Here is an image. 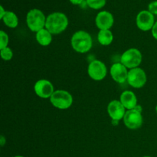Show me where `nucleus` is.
<instances>
[{
    "label": "nucleus",
    "instance_id": "nucleus-16",
    "mask_svg": "<svg viewBox=\"0 0 157 157\" xmlns=\"http://www.w3.org/2000/svg\"><path fill=\"white\" fill-rule=\"evenodd\" d=\"M2 21L6 26L11 29H15L18 25V18L16 14L11 11H6V14L2 18Z\"/></svg>",
    "mask_w": 157,
    "mask_h": 157
},
{
    "label": "nucleus",
    "instance_id": "nucleus-21",
    "mask_svg": "<svg viewBox=\"0 0 157 157\" xmlns=\"http://www.w3.org/2000/svg\"><path fill=\"white\" fill-rule=\"evenodd\" d=\"M148 10L153 15H157V0L152 2L149 4Z\"/></svg>",
    "mask_w": 157,
    "mask_h": 157
},
{
    "label": "nucleus",
    "instance_id": "nucleus-3",
    "mask_svg": "<svg viewBox=\"0 0 157 157\" xmlns=\"http://www.w3.org/2000/svg\"><path fill=\"white\" fill-rule=\"evenodd\" d=\"M46 18L42 11L38 9H31L26 15V23L32 32H38L45 28Z\"/></svg>",
    "mask_w": 157,
    "mask_h": 157
},
{
    "label": "nucleus",
    "instance_id": "nucleus-5",
    "mask_svg": "<svg viewBox=\"0 0 157 157\" xmlns=\"http://www.w3.org/2000/svg\"><path fill=\"white\" fill-rule=\"evenodd\" d=\"M142 53L137 48H130L121 55V62L127 68L133 69L138 67L142 62Z\"/></svg>",
    "mask_w": 157,
    "mask_h": 157
},
{
    "label": "nucleus",
    "instance_id": "nucleus-25",
    "mask_svg": "<svg viewBox=\"0 0 157 157\" xmlns=\"http://www.w3.org/2000/svg\"><path fill=\"white\" fill-rule=\"evenodd\" d=\"M6 139H5V137L3 136H1V140H0V144H1V146L2 147H3L5 144V143H6Z\"/></svg>",
    "mask_w": 157,
    "mask_h": 157
},
{
    "label": "nucleus",
    "instance_id": "nucleus-26",
    "mask_svg": "<svg viewBox=\"0 0 157 157\" xmlns=\"http://www.w3.org/2000/svg\"><path fill=\"white\" fill-rule=\"evenodd\" d=\"M14 157H24V156H14Z\"/></svg>",
    "mask_w": 157,
    "mask_h": 157
},
{
    "label": "nucleus",
    "instance_id": "nucleus-18",
    "mask_svg": "<svg viewBox=\"0 0 157 157\" xmlns=\"http://www.w3.org/2000/svg\"><path fill=\"white\" fill-rule=\"evenodd\" d=\"M106 2L107 0H86V3L88 7H90V9H95V10L101 9L104 7V6L106 5Z\"/></svg>",
    "mask_w": 157,
    "mask_h": 157
},
{
    "label": "nucleus",
    "instance_id": "nucleus-15",
    "mask_svg": "<svg viewBox=\"0 0 157 157\" xmlns=\"http://www.w3.org/2000/svg\"><path fill=\"white\" fill-rule=\"evenodd\" d=\"M35 38H36L37 42L41 46H48L52 41V34L44 28L36 32Z\"/></svg>",
    "mask_w": 157,
    "mask_h": 157
},
{
    "label": "nucleus",
    "instance_id": "nucleus-1",
    "mask_svg": "<svg viewBox=\"0 0 157 157\" xmlns=\"http://www.w3.org/2000/svg\"><path fill=\"white\" fill-rule=\"evenodd\" d=\"M68 26V18L65 14L56 12L50 14L46 18L45 29L52 35L61 33Z\"/></svg>",
    "mask_w": 157,
    "mask_h": 157
},
{
    "label": "nucleus",
    "instance_id": "nucleus-10",
    "mask_svg": "<svg viewBox=\"0 0 157 157\" xmlns=\"http://www.w3.org/2000/svg\"><path fill=\"white\" fill-rule=\"evenodd\" d=\"M34 90L37 96L43 99L50 98L55 92L53 84H52V82L45 79L37 81L34 86Z\"/></svg>",
    "mask_w": 157,
    "mask_h": 157
},
{
    "label": "nucleus",
    "instance_id": "nucleus-27",
    "mask_svg": "<svg viewBox=\"0 0 157 157\" xmlns=\"http://www.w3.org/2000/svg\"><path fill=\"white\" fill-rule=\"evenodd\" d=\"M156 113H157V105H156Z\"/></svg>",
    "mask_w": 157,
    "mask_h": 157
},
{
    "label": "nucleus",
    "instance_id": "nucleus-20",
    "mask_svg": "<svg viewBox=\"0 0 157 157\" xmlns=\"http://www.w3.org/2000/svg\"><path fill=\"white\" fill-rule=\"evenodd\" d=\"M9 41V38L8 34L5 32L4 31H0V50L8 47Z\"/></svg>",
    "mask_w": 157,
    "mask_h": 157
},
{
    "label": "nucleus",
    "instance_id": "nucleus-12",
    "mask_svg": "<svg viewBox=\"0 0 157 157\" xmlns=\"http://www.w3.org/2000/svg\"><path fill=\"white\" fill-rule=\"evenodd\" d=\"M114 22L113 15L107 11H102L97 15L95 24L100 30H110Z\"/></svg>",
    "mask_w": 157,
    "mask_h": 157
},
{
    "label": "nucleus",
    "instance_id": "nucleus-17",
    "mask_svg": "<svg viewBox=\"0 0 157 157\" xmlns=\"http://www.w3.org/2000/svg\"><path fill=\"white\" fill-rule=\"evenodd\" d=\"M98 40L102 45H110L113 40V33L110 30H100L98 35Z\"/></svg>",
    "mask_w": 157,
    "mask_h": 157
},
{
    "label": "nucleus",
    "instance_id": "nucleus-4",
    "mask_svg": "<svg viewBox=\"0 0 157 157\" xmlns=\"http://www.w3.org/2000/svg\"><path fill=\"white\" fill-rule=\"evenodd\" d=\"M52 105L60 110H66L71 107L73 104V97L65 90H55L50 98Z\"/></svg>",
    "mask_w": 157,
    "mask_h": 157
},
{
    "label": "nucleus",
    "instance_id": "nucleus-6",
    "mask_svg": "<svg viewBox=\"0 0 157 157\" xmlns=\"http://www.w3.org/2000/svg\"><path fill=\"white\" fill-rule=\"evenodd\" d=\"M147 81V74L140 67H136L129 71L127 81L131 87L134 88H141L145 85Z\"/></svg>",
    "mask_w": 157,
    "mask_h": 157
},
{
    "label": "nucleus",
    "instance_id": "nucleus-19",
    "mask_svg": "<svg viewBox=\"0 0 157 157\" xmlns=\"http://www.w3.org/2000/svg\"><path fill=\"white\" fill-rule=\"evenodd\" d=\"M1 58L5 61H10L13 57V52L9 47H6L5 48L0 50Z\"/></svg>",
    "mask_w": 157,
    "mask_h": 157
},
{
    "label": "nucleus",
    "instance_id": "nucleus-24",
    "mask_svg": "<svg viewBox=\"0 0 157 157\" xmlns=\"http://www.w3.org/2000/svg\"><path fill=\"white\" fill-rule=\"evenodd\" d=\"M71 3L75 6H78V5H81V3L84 2V0H70Z\"/></svg>",
    "mask_w": 157,
    "mask_h": 157
},
{
    "label": "nucleus",
    "instance_id": "nucleus-11",
    "mask_svg": "<svg viewBox=\"0 0 157 157\" xmlns=\"http://www.w3.org/2000/svg\"><path fill=\"white\" fill-rule=\"evenodd\" d=\"M126 108L120 101H112L107 106V113L112 121H120L124 119L126 113Z\"/></svg>",
    "mask_w": 157,
    "mask_h": 157
},
{
    "label": "nucleus",
    "instance_id": "nucleus-13",
    "mask_svg": "<svg viewBox=\"0 0 157 157\" xmlns=\"http://www.w3.org/2000/svg\"><path fill=\"white\" fill-rule=\"evenodd\" d=\"M127 68L121 62L115 63L110 67V75L114 81L119 84L124 83L127 81L128 77Z\"/></svg>",
    "mask_w": 157,
    "mask_h": 157
},
{
    "label": "nucleus",
    "instance_id": "nucleus-7",
    "mask_svg": "<svg viewBox=\"0 0 157 157\" xmlns=\"http://www.w3.org/2000/svg\"><path fill=\"white\" fill-rule=\"evenodd\" d=\"M87 73L91 79L99 81L104 79L107 73L105 64L99 60H94L89 64Z\"/></svg>",
    "mask_w": 157,
    "mask_h": 157
},
{
    "label": "nucleus",
    "instance_id": "nucleus-23",
    "mask_svg": "<svg viewBox=\"0 0 157 157\" xmlns=\"http://www.w3.org/2000/svg\"><path fill=\"white\" fill-rule=\"evenodd\" d=\"M6 11L5 10L4 8H3L2 6H0V19H2V18H3V16L5 15V14H6Z\"/></svg>",
    "mask_w": 157,
    "mask_h": 157
},
{
    "label": "nucleus",
    "instance_id": "nucleus-14",
    "mask_svg": "<svg viewBox=\"0 0 157 157\" xmlns=\"http://www.w3.org/2000/svg\"><path fill=\"white\" fill-rule=\"evenodd\" d=\"M120 101L127 110H133L137 105V98L136 94L130 90H125L120 97Z\"/></svg>",
    "mask_w": 157,
    "mask_h": 157
},
{
    "label": "nucleus",
    "instance_id": "nucleus-28",
    "mask_svg": "<svg viewBox=\"0 0 157 157\" xmlns=\"http://www.w3.org/2000/svg\"><path fill=\"white\" fill-rule=\"evenodd\" d=\"M144 157H151V156H144Z\"/></svg>",
    "mask_w": 157,
    "mask_h": 157
},
{
    "label": "nucleus",
    "instance_id": "nucleus-9",
    "mask_svg": "<svg viewBox=\"0 0 157 157\" xmlns=\"http://www.w3.org/2000/svg\"><path fill=\"white\" fill-rule=\"evenodd\" d=\"M123 120L126 127L130 130L139 129L143 124V116L141 112L135 109L127 110Z\"/></svg>",
    "mask_w": 157,
    "mask_h": 157
},
{
    "label": "nucleus",
    "instance_id": "nucleus-22",
    "mask_svg": "<svg viewBox=\"0 0 157 157\" xmlns=\"http://www.w3.org/2000/svg\"><path fill=\"white\" fill-rule=\"evenodd\" d=\"M151 32H152V35H153V38H154L155 39L157 40V21L155 22L154 25H153V29H152V30H151Z\"/></svg>",
    "mask_w": 157,
    "mask_h": 157
},
{
    "label": "nucleus",
    "instance_id": "nucleus-2",
    "mask_svg": "<svg viewBox=\"0 0 157 157\" xmlns=\"http://www.w3.org/2000/svg\"><path fill=\"white\" fill-rule=\"evenodd\" d=\"M71 47L75 52L84 54L89 52L93 46L92 38L85 31H78L75 32L71 39Z\"/></svg>",
    "mask_w": 157,
    "mask_h": 157
},
{
    "label": "nucleus",
    "instance_id": "nucleus-8",
    "mask_svg": "<svg viewBox=\"0 0 157 157\" xmlns=\"http://www.w3.org/2000/svg\"><path fill=\"white\" fill-rule=\"evenodd\" d=\"M136 23L138 29L144 32L152 30L155 24L154 15L149 10H143L136 15Z\"/></svg>",
    "mask_w": 157,
    "mask_h": 157
}]
</instances>
